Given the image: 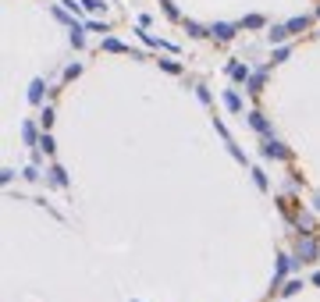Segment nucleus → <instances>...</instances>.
Wrapping results in <instances>:
<instances>
[{
	"instance_id": "obj_12",
	"label": "nucleus",
	"mask_w": 320,
	"mask_h": 302,
	"mask_svg": "<svg viewBox=\"0 0 320 302\" xmlns=\"http://www.w3.org/2000/svg\"><path fill=\"white\" fill-rule=\"evenodd\" d=\"M54 18H57V21H64V25H72V18L64 14V7H54Z\"/></svg>"
},
{
	"instance_id": "obj_6",
	"label": "nucleus",
	"mask_w": 320,
	"mask_h": 302,
	"mask_svg": "<svg viewBox=\"0 0 320 302\" xmlns=\"http://www.w3.org/2000/svg\"><path fill=\"white\" fill-rule=\"evenodd\" d=\"M185 29H189V36H210V29H203L196 21H185Z\"/></svg>"
},
{
	"instance_id": "obj_5",
	"label": "nucleus",
	"mask_w": 320,
	"mask_h": 302,
	"mask_svg": "<svg viewBox=\"0 0 320 302\" xmlns=\"http://www.w3.org/2000/svg\"><path fill=\"white\" fill-rule=\"evenodd\" d=\"M103 50H110V54H128V47H125V43H118V39H107V43H103Z\"/></svg>"
},
{
	"instance_id": "obj_3",
	"label": "nucleus",
	"mask_w": 320,
	"mask_h": 302,
	"mask_svg": "<svg viewBox=\"0 0 320 302\" xmlns=\"http://www.w3.org/2000/svg\"><path fill=\"white\" fill-rule=\"evenodd\" d=\"M285 36H292V32H288V25H274V29L267 32V39H270V43H281Z\"/></svg>"
},
{
	"instance_id": "obj_4",
	"label": "nucleus",
	"mask_w": 320,
	"mask_h": 302,
	"mask_svg": "<svg viewBox=\"0 0 320 302\" xmlns=\"http://www.w3.org/2000/svg\"><path fill=\"white\" fill-rule=\"evenodd\" d=\"M288 25V32H303L306 25H310V18H292V21H285Z\"/></svg>"
},
{
	"instance_id": "obj_11",
	"label": "nucleus",
	"mask_w": 320,
	"mask_h": 302,
	"mask_svg": "<svg viewBox=\"0 0 320 302\" xmlns=\"http://www.w3.org/2000/svg\"><path fill=\"white\" fill-rule=\"evenodd\" d=\"M160 4H164V11H167V18H174V21H178V7H174L171 0H160Z\"/></svg>"
},
{
	"instance_id": "obj_1",
	"label": "nucleus",
	"mask_w": 320,
	"mask_h": 302,
	"mask_svg": "<svg viewBox=\"0 0 320 302\" xmlns=\"http://www.w3.org/2000/svg\"><path fill=\"white\" fill-rule=\"evenodd\" d=\"M210 36H217L221 43H228V39L235 36V25H228V21H217V25H210Z\"/></svg>"
},
{
	"instance_id": "obj_8",
	"label": "nucleus",
	"mask_w": 320,
	"mask_h": 302,
	"mask_svg": "<svg viewBox=\"0 0 320 302\" xmlns=\"http://www.w3.org/2000/svg\"><path fill=\"white\" fill-rule=\"evenodd\" d=\"M68 32H72V43H75V47H82V25H75V21H72V25H68Z\"/></svg>"
},
{
	"instance_id": "obj_13",
	"label": "nucleus",
	"mask_w": 320,
	"mask_h": 302,
	"mask_svg": "<svg viewBox=\"0 0 320 302\" xmlns=\"http://www.w3.org/2000/svg\"><path fill=\"white\" fill-rule=\"evenodd\" d=\"M160 64H164V72H181V64H178V61H160Z\"/></svg>"
},
{
	"instance_id": "obj_14",
	"label": "nucleus",
	"mask_w": 320,
	"mask_h": 302,
	"mask_svg": "<svg viewBox=\"0 0 320 302\" xmlns=\"http://www.w3.org/2000/svg\"><path fill=\"white\" fill-rule=\"evenodd\" d=\"M317 18H320V7H317Z\"/></svg>"
},
{
	"instance_id": "obj_10",
	"label": "nucleus",
	"mask_w": 320,
	"mask_h": 302,
	"mask_svg": "<svg viewBox=\"0 0 320 302\" xmlns=\"http://www.w3.org/2000/svg\"><path fill=\"white\" fill-rule=\"evenodd\" d=\"M313 252H317V245H313V242H303V245H299V256H306V260H310Z\"/></svg>"
},
{
	"instance_id": "obj_9",
	"label": "nucleus",
	"mask_w": 320,
	"mask_h": 302,
	"mask_svg": "<svg viewBox=\"0 0 320 302\" xmlns=\"http://www.w3.org/2000/svg\"><path fill=\"white\" fill-rule=\"evenodd\" d=\"M39 96H43V82L36 78V82H32V92H29V100H32V103H39Z\"/></svg>"
},
{
	"instance_id": "obj_2",
	"label": "nucleus",
	"mask_w": 320,
	"mask_h": 302,
	"mask_svg": "<svg viewBox=\"0 0 320 302\" xmlns=\"http://www.w3.org/2000/svg\"><path fill=\"white\" fill-rule=\"evenodd\" d=\"M267 21H263V14H245L242 18V29H263Z\"/></svg>"
},
{
	"instance_id": "obj_7",
	"label": "nucleus",
	"mask_w": 320,
	"mask_h": 302,
	"mask_svg": "<svg viewBox=\"0 0 320 302\" xmlns=\"http://www.w3.org/2000/svg\"><path fill=\"white\" fill-rule=\"evenodd\" d=\"M232 78L245 82V78H249V68H245V64H232Z\"/></svg>"
}]
</instances>
